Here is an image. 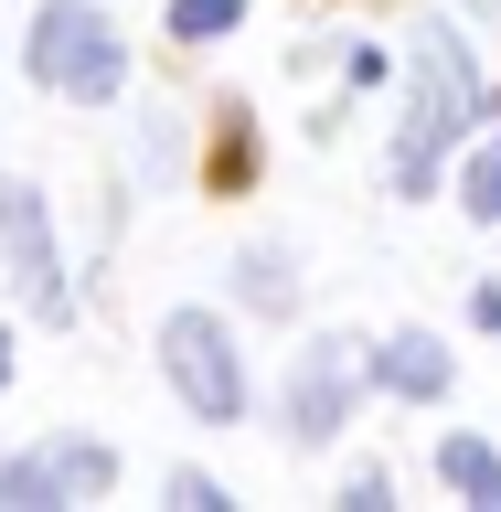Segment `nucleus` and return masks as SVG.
Here are the masks:
<instances>
[{"label": "nucleus", "instance_id": "obj_1", "mask_svg": "<svg viewBox=\"0 0 501 512\" xmlns=\"http://www.w3.org/2000/svg\"><path fill=\"white\" fill-rule=\"evenodd\" d=\"M480 118H491V75H480L470 32L427 11V22L406 32V128H395V171H384V182L406 192V203H427V192L448 182V160L470 150Z\"/></svg>", "mask_w": 501, "mask_h": 512}, {"label": "nucleus", "instance_id": "obj_2", "mask_svg": "<svg viewBox=\"0 0 501 512\" xmlns=\"http://www.w3.org/2000/svg\"><path fill=\"white\" fill-rule=\"evenodd\" d=\"M22 64H32V86L64 96V107H107L128 86V43L96 0H43L32 32H22Z\"/></svg>", "mask_w": 501, "mask_h": 512}, {"label": "nucleus", "instance_id": "obj_3", "mask_svg": "<svg viewBox=\"0 0 501 512\" xmlns=\"http://www.w3.org/2000/svg\"><path fill=\"white\" fill-rule=\"evenodd\" d=\"M160 374H171V395H182L203 427H235L246 416V342H235V320H214V310H171L160 320Z\"/></svg>", "mask_w": 501, "mask_h": 512}, {"label": "nucleus", "instance_id": "obj_4", "mask_svg": "<svg viewBox=\"0 0 501 512\" xmlns=\"http://www.w3.org/2000/svg\"><path fill=\"white\" fill-rule=\"evenodd\" d=\"M363 352L342 342V331H320V342H299V363H288V384H278V427H288V448H331L352 427V406H363Z\"/></svg>", "mask_w": 501, "mask_h": 512}, {"label": "nucleus", "instance_id": "obj_5", "mask_svg": "<svg viewBox=\"0 0 501 512\" xmlns=\"http://www.w3.org/2000/svg\"><path fill=\"white\" fill-rule=\"evenodd\" d=\"M0 267L22 288L32 320H75V278H64V246H54V214L32 182H0Z\"/></svg>", "mask_w": 501, "mask_h": 512}, {"label": "nucleus", "instance_id": "obj_6", "mask_svg": "<svg viewBox=\"0 0 501 512\" xmlns=\"http://www.w3.org/2000/svg\"><path fill=\"white\" fill-rule=\"evenodd\" d=\"M118 480V448L96 438H43L22 459H0V512H64V502H96Z\"/></svg>", "mask_w": 501, "mask_h": 512}, {"label": "nucleus", "instance_id": "obj_7", "mask_svg": "<svg viewBox=\"0 0 501 512\" xmlns=\"http://www.w3.org/2000/svg\"><path fill=\"white\" fill-rule=\"evenodd\" d=\"M363 374H374V395H395V406H448L459 352H448L438 331H384V342L363 352Z\"/></svg>", "mask_w": 501, "mask_h": 512}, {"label": "nucleus", "instance_id": "obj_8", "mask_svg": "<svg viewBox=\"0 0 501 512\" xmlns=\"http://www.w3.org/2000/svg\"><path fill=\"white\" fill-rule=\"evenodd\" d=\"M438 480H448L470 512H501V448L470 438V427H459V438H438Z\"/></svg>", "mask_w": 501, "mask_h": 512}, {"label": "nucleus", "instance_id": "obj_9", "mask_svg": "<svg viewBox=\"0 0 501 512\" xmlns=\"http://www.w3.org/2000/svg\"><path fill=\"white\" fill-rule=\"evenodd\" d=\"M235 299L267 310V320L299 310V267H288V246H246V256H235Z\"/></svg>", "mask_w": 501, "mask_h": 512}, {"label": "nucleus", "instance_id": "obj_10", "mask_svg": "<svg viewBox=\"0 0 501 512\" xmlns=\"http://www.w3.org/2000/svg\"><path fill=\"white\" fill-rule=\"evenodd\" d=\"M459 203H470V224H501V139L459 150Z\"/></svg>", "mask_w": 501, "mask_h": 512}, {"label": "nucleus", "instance_id": "obj_11", "mask_svg": "<svg viewBox=\"0 0 501 512\" xmlns=\"http://www.w3.org/2000/svg\"><path fill=\"white\" fill-rule=\"evenodd\" d=\"M246 22V0H171V43H224Z\"/></svg>", "mask_w": 501, "mask_h": 512}, {"label": "nucleus", "instance_id": "obj_12", "mask_svg": "<svg viewBox=\"0 0 501 512\" xmlns=\"http://www.w3.org/2000/svg\"><path fill=\"white\" fill-rule=\"evenodd\" d=\"M214 192H246L256 182V128L246 118H224V139H214V171H203Z\"/></svg>", "mask_w": 501, "mask_h": 512}, {"label": "nucleus", "instance_id": "obj_13", "mask_svg": "<svg viewBox=\"0 0 501 512\" xmlns=\"http://www.w3.org/2000/svg\"><path fill=\"white\" fill-rule=\"evenodd\" d=\"M160 491H171V502H182V512H224V480H203V470H171V480H160Z\"/></svg>", "mask_w": 501, "mask_h": 512}, {"label": "nucleus", "instance_id": "obj_14", "mask_svg": "<svg viewBox=\"0 0 501 512\" xmlns=\"http://www.w3.org/2000/svg\"><path fill=\"white\" fill-rule=\"evenodd\" d=\"M342 502H352V512H384V502H395V480H384V470H352Z\"/></svg>", "mask_w": 501, "mask_h": 512}, {"label": "nucleus", "instance_id": "obj_15", "mask_svg": "<svg viewBox=\"0 0 501 512\" xmlns=\"http://www.w3.org/2000/svg\"><path fill=\"white\" fill-rule=\"evenodd\" d=\"M470 320H480V331H501V278H480V288H470Z\"/></svg>", "mask_w": 501, "mask_h": 512}, {"label": "nucleus", "instance_id": "obj_16", "mask_svg": "<svg viewBox=\"0 0 501 512\" xmlns=\"http://www.w3.org/2000/svg\"><path fill=\"white\" fill-rule=\"evenodd\" d=\"M0 384H11V331H0Z\"/></svg>", "mask_w": 501, "mask_h": 512}, {"label": "nucleus", "instance_id": "obj_17", "mask_svg": "<svg viewBox=\"0 0 501 512\" xmlns=\"http://www.w3.org/2000/svg\"><path fill=\"white\" fill-rule=\"evenodd\" d=\"M470 11H480V22H501V0H470Z\"/></svg>", "mask_w": 501, "mask_h": 512}, {"label": "nucleus", "instance_id": "obj_18", "mask_svg": "<svg viewBox=\"0 0 501 512\" xmlns=\"http://www.w3.org/2000/svg\"><path fill=\"white\" fill-rule=\"evenodd\" d=\"M491 118H501V86H491Z\"/></svg>", "mask_w": 501, "mask_h": 512}]
</instances>
